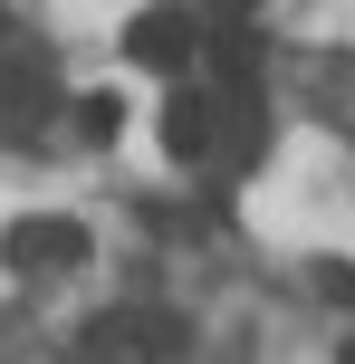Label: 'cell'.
<instances>
[{"label":"cell","instance_id":"obj_2","mask_svg":"<svg viewBox=\"0 0 355 364\" xmlns=\"http://www.w3.org/2000/svg\"><path fill=\"white\" fill-rule=\"evenodd\" d=\"M125 48L144 58L154 77H183L192 58H202V10H173V0H154V10H134V29H125Z\"/></svg>","mask_w":355,"mask_h":364},{"label":"cell","instance_id":"obj_8","mask_svg":"<svg viewBox=\"0 0 355 364\" xmlns=\"http://www.w3.org/2000/svg\"><path fill=\"white\" fill-rule=\"evenodd\" d=\"M317 288H327V297H337V307H355V269H327V278H317Z\"/></svg>","mask_w":355,"mask_h":364},{"label":"cell","instance_id":"obj_4","mask_svg":"<svg viewBox=\"0 0 355 364\" xmlns=\"http://www.w3.org/2000/svg\"><path fill=\"white\" fill-rule=\"evenodd\" d=\"M164 154H173V164L221 154V96H211V87H183V77H173V96H164Z\"/></svg>","mask_w":355,"mask_h":364},{"label":"cell","instance_id":"obj_1","mask_svg":"<svg viewBox=\"0 0 355 364\" xmlns=\"http://www.w3.org/2000/svg\"><path fill=\"white\" fill-rule=\"evenodd\" d=\"M192 346V326L173 307H106L87 316V364H173Z\"/></svg>","mask_w":355,"mask_h":364},{"label":"cell","instance_id":"obj_9","mask_svg":"<svg viewBox=\"0 0 355 364\" xmlns=\"http://www.w3.org/2000/svg\"><path fill=\"white\" fill-rule=\"evenodd\" d=\"M0 48H10V19H0Z\"/></svg>","mask_w":355,"mask_h":364},{"label":"cell","instance_id":"obj_6","mask_svg":"<svg viewBox=\"0 0 355 364\" xmlns=\"http://www.w3.org/2000/svg\"><path fill=\"white\" fill-rule=\"evenodd\" d=\"M77 134H87V144H115V134H125V106H115V96H77Z\"/></svg>","mask_w":355,"mask_h":364},{"label":"cell","instance_id":"obj_7","mask_svg":"<svg viewBox=\"0 0 355 364\" xmlns=\"http://www.w3.org/2000/svg\"><path fill=\"white\" fill-rule=\"evenodd\" d=\"M250 10L260 0H202V29H250Z\"/></svg>","mask_w":355,"mask_h":364},{"label":"cell","instance_id":"obj_3","mask_svg":"<svg viewBox=\"0 0 355 364\" xmlns=\"http://www.w3.org/2000/svg\"><path fill=\"white\" fill-rule=\"evenodd\" d=\"M0 259H10L19 278H48V269H77V259H87V230H77V220H10V230H0Z\"/></svg>","mask_w":355,"mask_h":364},{"label":"cell","instance_id":"obj_5","mask_svg":"<svg viewBox=\"0 0 355 364\" xmlns=\"http://www.w3.org/2000/svg\"><path fill=\"white\" fill-rule=\"evenodd\" d=\"M48 87L58 77H48L38 48H0V96H10V106H48Z\"/></svg>","mask_w":355,"mask_h":364}]
</instances>
